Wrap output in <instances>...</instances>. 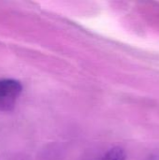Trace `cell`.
Wrapping results in <instances>:
<instances>
[{"instance_id": "1", "label": "cell", "mask_w": 159, "mask_h": 160, "mask_svg": "<svg viewBox=\"0 0 159 160\" xmlns=\"http://www.w3.org/2000/svg\"><path fill=\"white\" fill-rule=\"evenodd\" d=\"M22 91V83L14 79L0 80V112H10Z\"/></svg>"}, {"instance_id": "2", "label": "cell", "mask_w": 159, "mask_h": 160, "mask_svg": "<svg viewBox=\"0 0 159 160\" xmlns=\"http://www.w3.org/2000/svg\"><path fill=\"white\" fill-rule=\"evenodd\" d=\"M127 154L121 147H113L105 153L98 160H126Z\"/></svg>"}, {"instance_id": "3", "label": "cell", "mask_w": 159, "mask_h": 160, "mask_svg": "<svg viewBox=\"0 0 159 160\" xmlns=\"http://www.w3.org/2000/svg\"><path fill=\"white\" fill-rule=\"evenodd\" d=\"M145 160H159V153H154L150 155L148 158H146Z\"/></svg>"}]
</instances>
